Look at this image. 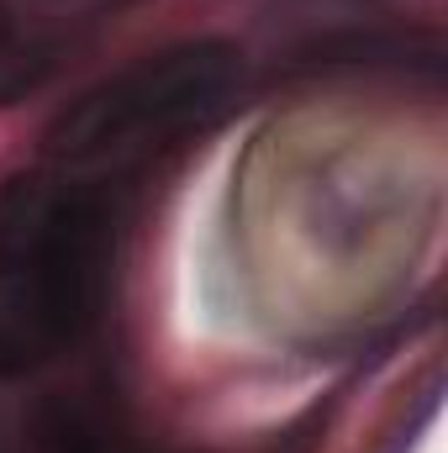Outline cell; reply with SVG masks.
Instances as JSON below:
<instances>
[{
    "instance_id": "1",
    "label": "cell",
    "mask_w": 448,
    "mask_h": 453,
    "mask_svg": "<svg viewBox=\"0 0 448 453\" xmlns=\"http://www.w3.org/2000/svg\"><path fill=\"white\" fill-rule=\"evenodd\" d=\"M112 237V201L96 185L27 174L0 190V374H27L85 338Z\"/></svg>"
},
{
    "instance_id": "2",
    "label": "cell",
    "mask_w": 448,
    "mask_h": 453,
    "mask_svg": "<svg viewBox=\"0 0 448 453\" xmlns=\"http://www.w3.org/2000/svg\"><path fill=\"white\" fill-rule=\"evenodd\" d=\"M243 53L232 42L201 37L158 48L112 80L90 85L80 101H69L48 127V153L64 169H90L121 158L132 148L164 142L185 127H201L237 96Z\"/></svg>"
},
{
    "instance_id": "3",
    "label": "cell",
    "mask_w": 448,
    "mask_h": 453,
    "mask_svg": "<svg viewBox=\"0 0 448 453\" xmlns=\"http://www.w3.org/2000/svg\"><path fill=\"white\" fill-rule=\"evenodd\" d=\"M27 449L32 453H132L112 422L106 406H96L90 395H48L37 401L32 422H27Z\"/></svg>"
},
{
    "instance_id": "4",
    "label": "cell",
    "mask_w": 448,
    "mask_h": 453,
    "mask_svg": "<svg viewBox=\"0 0 448 453\" xmlns=\"http://www.w3.org/2000/svg\"><path fill=\"white\" fill-rule=\"evenodd\" d=\"M48 74H53V48H48L42 37L21 32V27L5 16V5H0V106L32 96Z\"/></svg>"
}]
</instances>
